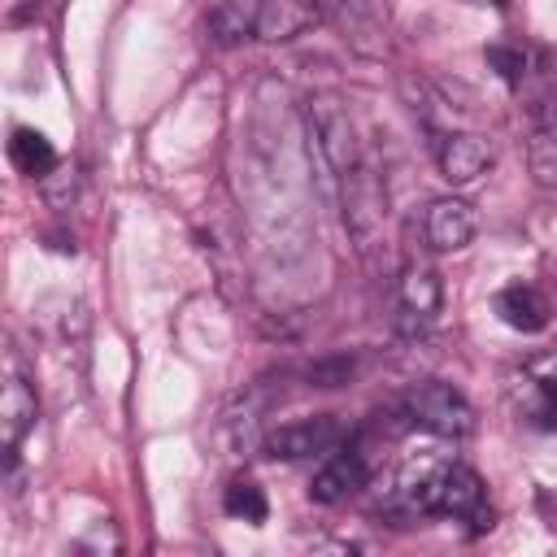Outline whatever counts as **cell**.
<instances>
[{
  "mask_svg": "<svg viewBox=\"0 0 557 557\" xmlns=\"http://www.w3.org/2000/svg\"><path fill=\"white\" fill-rule=\"evenodd\" d=\"M396 505L409 513H435L466 522L470 531H492V505L483 479L453 457H413L396 474Z\"/></svg>",
  "mask_w": 557,
  "mask_h": 557,
  "instance_id": "1",
  "label": "cell"
},
{
  "mask_svg": "<svg viewBox=\"0 0 557 557\" xmlns=\"http://www.w3.org/2000/svg\"><path fill=\"white\" fill-rule=\"evenodd\" d=\"M313 17L335 26V35L361 52V57H383L387 35H392V4L387 0H309Z\"/></svg>",
  "mask_w": 557,
  "mask_h": 557,
  "instance_id": "2",
  "label": "cell"
},
{
  "mask_svg": "<svg viewBox=\"0 0 557 557\" xmlns=\"http://www.w3.org/2000/svg\"><path fill=\"white\" fill-rule=\"evenodd\" d=\"M405 413H409L413 426H422V431H431V435H444V440L470 435V426H474L470 400H466L453 383H440V379L418 383V387L405 396Z\"/></svg>",
  "mask_w": 557,
  "mask_h": 557,
  "instance_id": "3",
  "label": "cell"
},
{
  "mask_svg": "<svg viewBox=\"0 0 557 557\" xmlns=\"http://www.w3.org/2000/svg\"><path fill=\"white\" fill-rule=\"evenodd\" d=\"M309 131L318 139V152L322 161L331 165V174L344 183L352 170H361V152H357V135H352V122H348V109L335 100V96H313L309 100Z\"/></svg>",
  "mask_w": 557,
  "mask_h": 557,
  "instance_id": "4",
  "label": "cell"
},
{
  "mask_svg": "<svg viewBox=\"0 0 557 557\" xmlns=\"http://www.w3.org/2000/svg\"><path fill=\"white\" fill-rule=\"evenodd\" d=\"M339 444V422L331 413H318V418H296V422H283L265 435V448L270 457H283V461H300V457H313V453H331Z\"/></svg>",
  "mask_w": 557,
  "mask_h": 557,
  "instance_id": "5",
  "label": "cell"
},
{
  "mask_svg": "<svg viewBox=\"0 0 557 557\" xmlns=\"http://www.w3.org/2000/svg\"><path fill=\"white\" fill-rule=\"evenodd\" d=\"M474 231H479V218H474V209H470L466 200L440 196V200L426 205L422 235H426V244H431L435 252H457V248H466V244L474 239Z\"/></svg>",
  "mask_w": 557,
  "mask_h": 557,
  "instance_id": "6",
  "label": "cell"
},
{
  "mask_svg": "<svg viewBox=\"0 0 557 557\" xmlns=\"http://www.w3.org/2000/svg\"><path fill=\"white\" fill-rule=\"evenodd\" d=\"M366 479H370L366 457L352 453V448H339V453H331V457L318 466V474H313V483H309V500H318V505H339L344 496H352L357 487H366Z\"/></svg>",
  "mask_w": 557,
  "mask_h": 557,
  "instance_id": "7",
  "label": "cell"
},
{
  "mask_svg": "<svg viewBox=\"0 0 557 557\" xmlns=\"http://www.w3.org/2000/svg\"><path fill=\"white\" fill-rule=\"evenodd\" d=\"M492 165V144L474 131H457V135H444L440 139V170L448 183H474L483 170Z\"/></svg>",
  "mask_w": 557,
  "mask_h": 557,
  "instance_id": "8",
  "label": "cell"
},
{
  "mask_svg": "<svg viewBox=\"0 0 557 557\" xmlns=\"http://www.w3.org/2000/svg\"><path fill=\"white\" fill-rule=\"evenodd\" d=\"M492 305H496V318H500L505 326L522 331V335L544 331V326H548V318H553V305H548V300H544V292H540V287H531V283H509V287H500Z\"/></svg>",
  "mask_w": 557,
  "mask_h": 557,
  "instance_id": "9",
  "label": "cell"
},
{
  "mask_svg": "<svg viewBox=\"0 0 557 557\" xmlns=\"http://www.w3.org/2000/svg\"><path fill=\"white\" fill-rule=\"evenodd\" d=\"M30 426H35V392L26 387V379L9 374L4 379V396H0V435H4L9 466L17 461V444L26 440Z\"/></svg>",
  "mask_w": 557,
  "mask_h": 557,
  "instance_id": "10",
  "label": "cell"
},
{
  "mask_svg": "<svg viewBox=\"0 0 557 557\" xmlns=\"http://www.w3.org/2000/svg\"><path fill=\"white\" fill-rule=\"evenodd\" d=\"M440 300H444L440 274L431 265H422V261H409L405 274H400V305H405V313L431 322L440 313Z\"/></svg>",
  "mask_w": 557,
  "mask_h": 557,
  "instance_id": "11",
  "label": "cell"
},
{
  "mask_svg": "<svg viewBox=\"0 0 557 557\" xmlns=\"http://www.w3.org/2000/svg\"><path fill=\"white\" fill-rule=\"evenodd\" d=\"M9 161H13L22 174H30V178H48V174L61 165L52 139H48L44 131H35V126H17V131H13V139H9Z\"/></svg>",
  "mask_w": 557,
  "mask_h": 557,
  "instance_id": "12",
  "label": "cell"
},
{
  "mask_svg": "<svg viewBox=\"0 0 557 557\" xmlns=\"http://www.w3.org/2000/svg\"><path fill=\"white\" fill-rule=\"evenodd\" d=\"M313 17L309 0H257V35L261 39H292Z\"/></svg>",
  "mask_w": 557,
  "mask_h": 557,
  "instance_id": "13",
  "label": "cell"
},
{
  "mask_svg": "<svg viewBox=\"0 0 557 557\" xmlns=\"http://www.w3.org/2000/svg\"><path fill=\"white\" fill-rule=\"evenodd\" d=\"M209 35L218 44H239L257 35V0H218L209 9Z\"/></svg>",
  "mask_w": 557,
  "mask_h": 557,
  "instance_id": "14",
  "label": "cell"
},
{
  "mask_svg": "<svg viewBox=\"0 0 557 557\" xmlns=\"http://www.w3.org/2000/svg\"><path fill=\"white\" fill-rule=\"evenodd\" d=\"M222 509H226L231 518L248 522V527H261V522L270 518V500H265V492H261L252 479H231L226 492H222Z\"/></svg>",
  "mask_w": 557,
  "mask_h": 557,
  "instance_id": "15",
  "label": "cell"
},
{
  "mask_svg": "<svg viewBox=\"0 0 557 557\" xmlns=\"http://www.w3.org/2000/svg\"><path fill=\"white\" fill-rule=\"evenodd\" d=\"M522 413L535 431H557V379H527Z\"/></svg>",
  "mask_w": 557,
  "mask_h": 557,
  "instance_id": "16",
  "label": "cell"
},
{
  "mask_svg": "<svg viewBox=\"0 0 557 557\" xmlns=\"http://www.w3.org/2000/svg\"><path fill=\"white\" fill-rule=\"evenodd\" d=\"M483 57H487V65H492L509 87H522V78H527V52H522V48L487 44V48H483Z\"/></svg>",
  "mask_w": 557,
  "mask_h": 557,
  "instance_id": "17",
  "label": "cell"
},
{
  "mask_svg": "<svg viewBox=\"0 0 557 557\" xmlns=\"http://www.w3.org/2000/svg\"><path fill=\"white\" fill-rule=\"evenodd\" d=\"M531 170L544 187H557V131H540L531 144Z\"/></svg>",
  "mask_w": 557,
  "mask_h": 557,
  "instance_id": "18",
  "label": "cell"
},
{
  "mask_svg": "<svg viewBox=\"0 0 557 557\" xmlns=\"http://www.w3.org/2000/svg\"><path fill=\"white\" fill-rule=\"evenodd\" d=\"M535 505H540V518H544V527H548V531H557V492H553V487H540Z\"/></svg>",
  "mask_w": 557,
  "mask_h": 557,
  "instance_id": "19",
  "label": "cell"
},
{
  "mask_svg": "<svg viewBox=\"0 0 557 557\" xmlns=\"http://www.w3.org/2000/svg\"><path fill=\"white\" fill-rule=\"evenodd\" d=\"M466 4H483V9H500V13L509 9V0H466Z\"/></svg>",
  "mask_w": 557,
  "mask_h": 557,
  "instance_id": "20",
  "label": "cell"
}]
</instances>
